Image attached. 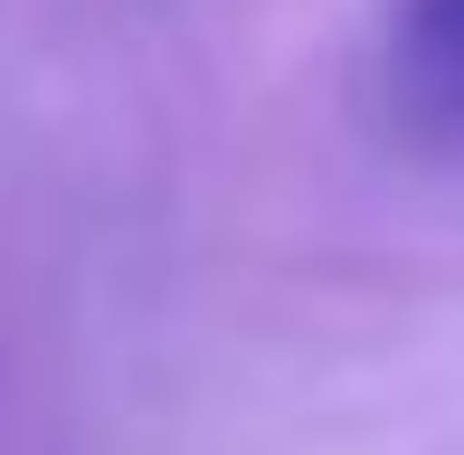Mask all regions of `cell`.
<instances>
[{
    "label": "cell",
    "instance_id": "obj_1",
    "mask_svg": "<svg viewBox=\"0 0 464 455\" xmlns=\"http://www.w3.org/2000/svg\"><path fill=\"white\" fill-rule=\"evenodd\" d=\"M389 86H398L408 133L464 142V0H398Z\"/></svg>",
    "mask_w": 464,
    "mask_h": 455
}]
</instances>
